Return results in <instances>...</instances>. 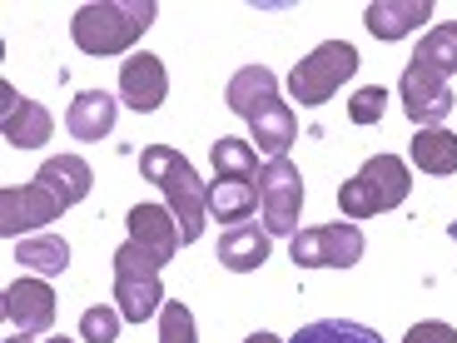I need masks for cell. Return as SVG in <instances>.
<instances>
[{"label":"cell","mask_w":457,"mask_h":343,"mask_svg":"<svg viewBox=\"0 0 457 343\" xmlns=\"http://www.w3.org/2000/svg\"><path fill=\"white\" fill-rule=\"evenodd\" d=\"M139 174L164 189V205L179 219V244H195L209 219V184L195 174V164L174 145H145L139 149Z\"/></svg>","instance_id":"obj_1"},{"label":"cell","mask_w":457,"mask_h":343,"mask_svg":"<svg viewBox=\"0 0 457 343\" xmlns=\"http://www.w3.org/2000/svg\"><path fill=\"white\" fill-rule=\"evenodd\" d=\"M154 15H160L154 0H95L75 11L70 35L85 55H120L154 25Z\"/></svg>","instance_id":"obj_2"},{"label":"cell","mask_w":457,"mask_h":343,"mask_svg":"<svg viewBox=\"0 0 457 343\" xmlns=\"http://www.w3.org/2000/svg\"><path fill=\"white\" fill-rule=\"evenodd\" d=\"M412 189V170L398 160V155H373L363 160V170L353 180L338 184V209L348 219H373V214H388L408 199Z\"/></svg>","instance_id":"obj_3"},{"label":"cell","mask_w":457,"mask_h":343,"mask_svg":"<svg viewBox=\"0 0 457 343\" xmlns=\"http://www.w3.org/2000/svg\"><path fill=\"white\" fill-rule=\"evenodd\" d=\"M114 309L125 323H145L164 309V284H160V264L149 259L135 239H125L114 249Z\"/></svg>","instance_id":"obj_4"},{"label":"cell","mask_w":457,"mask_h":343,"mask_svg":"<svg viewBox=\"0 0 457 343\" xmlns=\"http://www.w3.org/2000/svg\"><path fill=\"white\" fill-rule=\"evenodd\" d=\"M353 70H358V50L348 40H323L319 50H309L294 65L288 90H294L298 105H328L343 80H353Z\"/></svg>","instance_id":"obj_5"},{"label":"cell","mask_w":457,"mask_h":343,"mask_svg":"<svg viewBox=\"0 0 457 343\" xmlns=\"http://www.w3.org/2000/svg\"><path fill=\"white\" fill-rule=\"evenodd\" d=\"M363 229L353 219L343 224H319V229H298L288 239V254H294L298 269H353L363 259Z\"/></svg>","instance_id":"obj_6"},{"label":"cell","mask_w":457,"mask_h":343,"mask_svg":"<svg viewBox=\"0 0 457 343\" xmlns=\"http://www.w3.org/2000/svg\"><path fill=\"white\" fill-rule=\"evenodd\" d=\"M298 209H303V174H298V164L288 160V155H284V160H269L259 170V214H263V229L294 239V234H298Z\"/></svg>","instance_id":"obj_7"},{"label":"cell","mask_w":457,"mask_h":343,"mask_svg":"<svg viewBox=\"0 0 457 343\" xmlns=\"http://www.w3.org/2000/svg\"><path fill=\"white\" fill-rule=\"evenodd\" d=\"M398 95H403V110H408L412 130H443V120L457 105L447 75H437V70H428V65H412V60H408V70H403Z\"/></svg>","instance_id":"obj_8"},{"label":"cell","mask_w":457,"mask_h":343,"mask_svg":"<svg viewBox=\"0 0 457 343\" xmlns=\"http://www.w3.org/2000/svg\"><path fill=\"white\" fill-rule=\"evenodd\" d=\"M65 214V205H60L55 195H50L46 184H21V189H0V234H5V239H30L35 229L40 224H55V219Z\"/></svg>","instance_id":"obj_9"},{"label":"cell","mask_w":457,"mask_h":343,"mask_svg":"<svg viewBox=\"0 0 457 343\" xmlns=\"http://www.w3.org/2000/svg\"><path fill=\"white\" fill-rule=\"evenodd\" d=\"M0 309H5V323L25 339L46 333L55 323V289L46 279H15L5 294H0Z\"/></svg>","instance_id":"obj_10"},{"label":"cell","mask_w":457,"mask_h":343,"mask_svg":"<svg viewBox=\"0 0 457 343\" xmlns=\"http://www.w3.org/2000/svg\"><path fill=\"white\" fill-rule=\"evenodd\" d=\"M0 100H5V110H0V135H5V145H15V149L50 145L55 120H50L46 105H35V100H25V95H15L11 85H0Z\"/></svg>","instance_id":"obj_11"},{"label":"cell","mask_w":457,"mask_h":343,"mask_svg":"<svg viewBox=\"0 0 457 343\" xmlns=\"http://www.w3.org/2000/svg\"><path fill=\"white\" fill-rule=\"evenodd\" d=\"M120 95H125V105L135 114H149L160 110L164 95H170V75H164V60L160 55H129L125 65H120Z\"/></svg>","instance_id":"obj_12"},{"label":"cell","mask_w":457,"mask_h":343,"mask_svg":"<svg viewBox=\"0 0 457 343\" xmlns=\"http://www.w3.org/2000/svg\"><path fill=\"white\" fill-rule=\"evenodd\" d=\"M129 239L164 269L179 249V219L170 214V205H135L129 209Z\"/></svg>","instance_id":"obj_13"},{"label":"cell","mask_w":457,"mask_h":343,"mask_svg":"<svg viewBox=\"0 0 457 343\" xmlns=\"http://www.w3.org/2000/svg\"><path fill=\"white\" fill-rule=\"evenodd\" d=\"M35 184H46L50 195L70 209V205H80V199H90L95 170L80 160V155H55V160H46L40 170H35Z\"/></svg>","instance_id":"obj_14"},{"label":"cell","mask_w":457,"mask_h":343,"mask_svg":"<svg viewBox=\"0 0 457 343\" xmlns=\"http://www.w3.org/2000/svg\"><path fill=\"white\" fill-rule=\"evenodd\" d=\"M269 229L259 224H239V229H224L219 234V264L228 274H253L259 264H269Z\"/></svg>","instance_id":"obj_15"},{"label":"cell","mask_w":457,"mask_h":343,"mask_svg":"<svg viewBox=\"0 0 457 343\" xmlns=\"http://www.w3.org/2000/svg\"><path fill=\"white\" fill-rule=\"evenodd\" d=\"M428 15H433L428 0H373L363 11V25L378 40H403L412 25H428Z\"/></svg>","instance_id":"obj_16"},{"label":"cell","mask_w":457,"mask_h":343,"mask_svg":"<svg viewBox=\"0 0 457 343\" xmlns=\"http://www.w3.org/2000/svg\"><path fill=\"white\" fill-rule=\"evenodd\" d=\"M249 130H253V145H259L269 160H284L288 145H294V135H298V120H294V110H288L284 100H269V105H259V110L249 114Z\"/></svg>","instance_id":"obj_17"},{"label":"cell","mask_w":457,"mask_h":343,"mask_svg":"<svg viewBox=\"0 0 457 343\" xmlns=\"http://www.w3.org/2000/svg\"><path fill=\"white\" fill-rule=\"evenodd\" d=\"M65 130L75 139H85V145L104 139L114 130V100L104 90H80L75 100H70V110H65Z\"/></svg>","instance_id":"obj_18"},{"label":"cell","mask_w":457,"mask_h":343,"mask_svg":"<svg viewBox=\"0 0 457 343\" xmlns=\"http://www.w3.org/2000/svg\"><path fill=\"white\" fill-rule=\"evenodd\" d=\"M253 209H259V184L253 180H219L214 174V184H209V214H214L219 224L239 229Z\"/></svg>","instance_id":"obj_19"},{"label":"cell","mask_w":457,"mask_h":343,"mask_svg":"<svg viewBox=\"0 0 457 343\" xmlns=\"http://www.w3.org/2000/svg\"><path fill=\"white\" fill-rule=\"evenodd\" d=\"M269 100H278V80H274V70H263V65H244L224 90V105L234 114H244V120Z\"/></svg>","instance_id":"obj_20"},{"label":"cell","mask_w":457,"mask_h":343,"mask_svg":"<svg viewBox=\"0 0 457 343\" xmlns=\"http://www.w3.org/2000/svg\"><path fill=\"white\" fill-rule=\"evenodd\" d=\"M15 264L30 269L35 279H55L70 269V244L60 234H30V239H15Z\"/></svg>","instance_id":"obj_21"},{"label":"cell","mask_w":457,"mask_h":343,"mask_svg":"<svg viewBox=\"0 0 457 343\" xmlns=\"http://www.w3.org/2000/svg\"><path fill=\"white\" fill-rule=\"evenodd\" d=\"M412 164L423 174H457V135L453 130H418Z\"/></svg>","instance_id":"obj_22"},{"label":"cell","mask_w":457,"mask_h":343,"mask_svg":"<svg viewBox=\"0 0 457 343\" xmlns=\"http://www.w3.org/2000/svg\"><path fill=\"white\" fill-rule=\"evenodd\" d=\"M288 343H383V333L353 319H319V323H303Z\"/></svg>","instance_id":"obj_23"},{"label":"cell","mask_w":457,"mask_h":343,"mask_svg":"<svg viewBox=\"0 0 457 343\" xmlns=\"http://www.w3.org/2000/svg\"><path fill=\"white\" fill-rule=\"evenodd\" d=\"M209 155H214V174H219V180H253V184H259V155H253L249 139L224 135Z\"/></svg>","instance_id":"obj_24"},{"label":"cell","mask_w":457,"mask_h":343,"mask_svg":"<svg viewBox=\"0 0 457 343\" xmlns=\"http://www.w3.org/2000/svg\"><path fill=\"white\" fill-rule=\"evenodd\" d=\"M412 65H428V70H437V75H457V21L453 25H433V30L418 40Z\"/></svg>","instance_id":"obj_25"},{"label":"cell","mask_w":457,"mask_h":343,"mask_svg":"<svg viewBox=\"0 0 457 343\" xmlns=\"http://www.w3.org/2000/svg\"><path fill=\"white\" fill-rule=\"evenodd\" d=\"M160 343H195V314L179 298H164L160 309Z\"/></svg>","instance_id":"obj_26"},{"label":"cell","mask_w":457,"mask_h":343,"mask_svg":"<svg viewBox=\"0 0 457 343\" xmlns=\"http://www.w3.org/2000/svg\"><path fill=\"white\" fill-rule=\"evenodd\" d=\"M120 309H110V304H95V309L80 314V339L85 343H114V333H120Z\"/></svg>","instance_id":"obj_27"},{"label":"cell","mask_w":457,"mask_h":343,"mask_svg":"<svg viewBox=\"0 0 457 343\" xmlns=\"http://www.w3.org/2000/svg\"><path fill=\"white\" fill-rule=\"evenodd\" d=\"M383 110H388V90H383V85H363V90L348 100V120H353V125H378Z\"/></svg>","instance_id":"obj_28"},{"label":"cell","mask_w":457,"mask_h":343,"mask_svg":"<svg viewBox=\"0 0 457 343\" xmlns=\"http://www.w3.org/2000/svg\"><path fill=\"white\" fill-rule=\"evenodd\" d=\"M403 343H457V329L443 319H428V323H412Z\"/></svg>","instance_id":"obj_29"},{"label":"cell","mask_w":457,"mask_h":343,"mask_svg":"<svg viewBox=\"0 0 457 343\" xmlns=\"http://www.w3.org/2000/svg\"><path fill=\"white\" fill-rule=\"evenodd\" d=\"M244 343H284V339H274V333H249Z\"/></svg>","instance_id":"obj_30"},{"label":"cell","mask_w":457,"mask_h":343,"mask_svg":"<svg viewBox=\"0 0 457 343\" xmlns=\"http://www.w3.org/2000/svg\"><path fill=\"white\" fill-rule=\"evenodd\" d=\"M5 343H35V339H25V333H15V339H5Z\"/></svg>","instance_id":"obj_31"},{"label":"cell","mask_w":457,"mask_h":343,"mask_svg":"<svg viewBox=\"0 0 457 343\" xmlns=\"http://www.w3.org/2000/svg\"><path fill=\"white\" fill-rule=\"evenodd\" d=\"M46 343H70V339H65V333H60V339H46Z\"/></svg>","instance_id":"obj_32"}]
</instances>
